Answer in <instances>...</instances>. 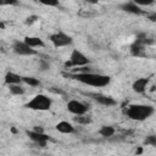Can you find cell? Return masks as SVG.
Instances as JSON below:
<instances>
[{"instance_id": "obj_1", "label": "cell", "mask_w": 156, "mask_h": 156, "mask_svg": "<svg viewBox=\"0 0 156 156\" xmlns=\"http://www.w3.org/2000/svg\"><path fill=\"white\" fill-rule=\"evenodd\" d=\"M65 77L74 79L87 85L96 87V88L106 87L111 82V78L108 76L101 74V73H93V72H78V73H69V74L65 73Z\"/></svg>"}, {"instance_id": "obj_2", "label": "cell", "mask_w": 156, "mask_h": 156, "mask_svg": "<svg viewBox=\"0 0 156 156\" xmlns=\"http://www.w3.org/2000/svg\"><path fill=\"white\" fill-rule=\"evenodd\" d=\"M155 112L154 106L151 105H140V104H135V105H130L128 106V108L126 110V115L134 121H144L149 117H151Z\"/></svg>"}, {"instance_id": "obj_3", "label": "cell", "mask_w": 156, "mask_h": 156, "mask_svg": "<svg viewBox=\"0 0 156 156\" xmlns=\"http://www.w3.org/2000/svg\"><path fill=\"white\" fill-rule=\"evenodd\" d=\"M51 105H52V100L49 96H46L44 94H38L30 101H28L24 105V107L35 110V111H48V110H50Z\"/></svg>"}, {"instance_id": "obj_4", "label": "cell", "mask_w": 156, "mask_h": 156, "mask_svg": "<svg viewBox=\"0 0 156 156\" xmlns=\"http://www.w3.org/2000/svg\"><path fill=\"white\" fill-rule=\"evenodd\" d=\"M89 63V58L79 50L74 49L72 50L69 58L65 62V67L66 68H71V67H85Z\"/></svg>"}, {"instance_id": "obj_5", "label": "cell", "mask_w": 156, "mask_h": 156, "mask_svg": "<svg viewBox=\"0 0 156 156\" xmlns=\"http://www.w3.org/2000/svg\"><path fill=\"white\" fill-rule=\"evenodd\" d=\"M50 41L55 48H62V46H68L73 43V39L71 35L63 33V32H56L49 35Z\"/></svg>"}, {"instance_id": "obj_6", "label": "cell", "mask_w": 156, "mask_h": 156, "mask_svg": "<svg viewBox=\"0 0 156 156\" xmlns=\"http://www.w3.org/2000/svg\"><path fill=\"white\" fill-rule=\"evenodd\" d=\"M12 50L15 54L21 56H33L37 55V50L28 46L23 40H15L12 44Z\"/></svg>"}, {"instance_id": "obj_7", "label": "cell", "mask_w": 156, "mask_h": 156, "mask_svg": "<svg viewBox=\"0 0 156 156\" xmlns=\"http://www.w3.org/2000/svg\"><path fill=\"white\" fill-rule=\"evenodd\" d=\"M85 96L93 99L94 101H96L98 104L102 105V106H113L116 105V100L111 96H107V95H104L101 93H84Z\"/></svg>"}, {"instance_id": "obj_8", "label": "cell", "mask_w": 156, "mask_h": 156, "mask_svg": "<svg viewBox=\"0 0 156 156\" xmlns=\"http://www.w3.org/2000/svg\"><path fill=\"white\" fill-rule=\"evenodd\" d=\"M88 106L82 102V101H78V100H69L67 102V110L76 115V116H82V115H85L88 112Z\"/></svg>"}, {"instance_id": "obj_9", "label": "cell", "mask_w": 156, "mask_h": 156, "mask_svg": "<svg viewBox=\"0 0 156 156\" xmlns=\"http://www.w3.org/2000/svg\"><path fill=\"white\" fill-rule=\"evenodd\" d=\"M26 134H27V136L32 141H34L35 144H38L40 147H45L46 144H48V141L50 140V136L46 135V134H44V133H37L34 130H27Z\"/></svg>"}, {"instance_id": "obj_10", "label": "cell", "mask_w": 156, "mask_h": 156, "mask_svg": "<svg viewBox=\"0 0 156 156\" xmlns=\"http://www.w3.org/2000/svg\"><path fill=\"white\" fill-rule=\"evenodd\" d=\"M119 9L122 11H124V12L133 13V15H143L144 13V10H141V7L134 1H127V2L121 4Z\"/></svg>"}, {"instance_id": "obj_11", "label": "cell", "mask_w": 156, "mask_h": 156, "mask_svg": "<svg viewBox=\"0 0 156 156\" xmlns=\"http://www.w3.org/2000/svg\"><path fill=\"white\" fill-rule=\"evenodd\" d=\"M23 41L28 46H30L32 49H34V48H44L45 46V43L39 37H29V35H27V37H24Z\"/></svg>"}, {"instance_id": "obj_12", "label": "cell", "mask_w": 156, "mask_h": 156, "mask_svg": "<svg viewBox=\"0 0 156 156\" xmlns=\"http://www.w3.org/2000/svg\"><path fill=\"white\" fill-rule=\"evenodd\" d=\"M147 84H149V78H138V79L133 83L132 88H133V90H134L135 93L143 94V93L146 90Z\"/></svg>"}, {"instance_id": "obj_13", "label": "cell", "mask_w": 156, "mask_h": 156, "mask_svg": "<svg viewBox=\"0 0 156 156\" xmlns=\"http://www.w3.org/2000/svg\"><path fill=\"white\" fill-rule=\"evenodd\" d=\"M21 83H22V76L11 71L5 74V84L12 85V84H21Z\"/></svg>"}, {"instance_id": "obj_14", "label": "cell", "mask_w": 156, "mask_h": 156, "mask_svg": "<svg viewBox=\"0 0 156 156\" xmlns=\"http://www.w3.org/2000/svg\"><path fill=\"white\" fill-rule=\"evenodd\" d=\"M56 129H57L60 133H62V134H71V133L74 132V127H73L69 122H67V121H61V122H58V123L56 124Z\"/></svg>"}, {"instance_id": "obj_15", "label": "cell", "mask_w": 156, "mask_h": 156, "mask_svg": "<svg viewBox=\"0 0 156 156\" xmlns=\"http://www.w3.org/2000/svg\"><path fill=\"white\" fill-rule=\"evenodd\" d=\"M130 52L133 56H145V45L135 40L130 46Z\"/></svg>"}, {"instance_id": "obj_16", "label": "cell", "mask_w": 156, "mask_h": 156, "mask_svg": "<svg viewBox=\"0 0 156 156\" xmlns=\"http://www.w3.org/2000/svg\"><path fill=\"white\" fill-rule=\"evenodd\" d=\"M99 134L102 135L104 138H111L115 134V128L111 126H102L99 129Z\"/></svg>"}, {"instance_id": "obj_17", "label": "cell", "mask_w": 156, "mask_h": 156, "mask_svg": "<svg viewBox=\"0 0 156 156\" xmlns=\"http://www.w3.org/2000/svg\"><path fill=\"white\" fill-rule=\"evenodd\" d=\"M9 90L12 95H23L24 94V88L21 85V84H12V85H9Z\"/></svg>"}, {"instance_id": "obj_18", "label": "cell", "mask_w": 156, "mask_h": 156, "mask_svg": "<svg viewBox=\"0 0 156 156\" xmlns=\"http://www.w3.org/2000/svg\"><path fill=\"white\" fill-rule=\"evenodd\" d=\"M22 82L29 87H38L40 85V80L34 77H22Z\"/></svg>"}, {"instance_id": "obj_19", "label": "cell", "mask_w": 156, "mask_h": 156, "mask_svg": "<svg viewBox=\"0 0 156 156\" xmlns=\"http://www.w3.org/2000/svg\"><path fill=\"white\" fill-rule=\"evenodd\" d=\"M74 122H77L78 124H88L91 122V118L89 116H85V115H82V116H76L73 117Z\"/></svg>"}, {"instance_id": "obj_20", "label": "cell", "mask_w": 156, "mask_h": 156, "mask_svg": "<svg viewBox=\"0 0 156 156\" xmlns=\"http://www.w3.org/2000/svg\"><path fill=\"white\" fill-rule=\"evenodd\" d=\"M49 69H50V63L45 60H40L39 61V71L45 72V71H49Z\"/></svg>"}, {"instance_id": "obj_21", "label": "cell", "mask_w": 156, "mask_h": 156, "mask_svg": "<svg viewBox=\"0 0 156 156\" xmlns=\"http://www.w3.org/2000/svg\"><path fill=\"white\" fill-rule=\"evenodd\" d=\"M145 144H146V145H151V146H156V136H155V135H149V136H146Z\"/></svg>"}, {"instance_id": "obj_22", "label": "cell", "mask_w": 156, "mask_h": 156, "mask_svg": "<svg viewBox=\"0 0 156 156\" xmlns=\"http://www.w3.org/2000/svg\"><path fill=\"white\" fill-rule=\"evenodd\" d=\"M38 20H39V17H38V16H35V15H33V16H29V17H27V20H26V24L30 26V24H33L34 22H37Z\"/></svg>"}, {"instance_id": "obj_23", "label": "cell", "mask_w": 156, "mask_h": 156, "mask_svg": "<svg viewBox=\"0 0 156 156\" xmlns=\"http://www.w3.org/2000/svg\"><path fill=\"white\" fill-rule=\"evenodd\" d=\"M43 5H46V6H58V1H41Z\"/></svg>"}, {"instance_id": "obj_24", "label": "cell", "mask_w": 156, "mask_h": 156, "mask_svg": "<svg viewBox=\"0 0 156 156\" xmlns=\"http://www.w3.org/2000/svg\"><path fill=\"white\" fill-rule=\"evenodd\" d=\"M33 130L37 132V133H44V129H43L41 127H39V126H35V127L33 128Z\"/></svg>"}, {"instance_id": "obj_25", "label": "cell", "mask_w": 156, "mask_h": 156, "mask_svg": "<svg viewBox=\"0 0 156 156\" xmlns=\"http://www.w3.org/2000/svg\"><path fill=\"white\" fill-rule=\"evenodd\" d=\"M16 1H0V5H16Z\"/></svg>"}, {"instance_id": "obj_26", "label": "cell", "mask_w": 156, "mask_h": 156, "mask_svg": "<svg viewBox=\"0 0 156 156\" xmlns=\"http://www.w3.org/2000/svg\"><path fill=\"white\" fill-rule=\"evenodd\" d=\"M141 151H143V149L140 147V149H138V151H136V154H141Z\"/></svg>"}, {"instance_id": "obj_27", "label": "cell", "mask_w": 156, "mask_h": 156, "mask_svg": "<svg viewBox=\"0 0 156 156\" xmlns=\"http://www.w3.org/2000/svg\"><path fill=\"white\" fill-rule=\"evenodd\" d=\"M0 28H5V26H4V23H1V22H0Z\"/></svg>"}]
</instances>
